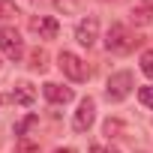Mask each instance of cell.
<instances>
[{
  "label": "cell",
  "instance_id": "14",
  "mask_svg": "<svg viewBox=\"0 0 153 153\" xmlns=\"http://www.w3.org/2000/svg\"><path fill=\"white\" fill-rule=\"evenodd\" d=\"M138 99H141V105L153 108V84H147V87H138Z\"/></svg>",
  "mask_w": 153,
  "mask_h": 153
},
{
  "label": "cell",
  "instance_id": "10",
  "mask_svg": "<svg viewBox=\"0 0 153 153\" xmlns=\"http://www.w3.org/2000/svg\"><path fill=\"white\" fill-rule=\"evenodd\" d=\"M15 21H18V6L9 3V0H0V33L9 30Z\"/></svg>",
  "mask_w": 153,
  "mask_h": 153
},
{
  "label": "cell",
  "instance_id": "6",
  "mask_svg": "<svg viewBox=\"0 0 153 153\" xmlns=\"http://www.w3.org/2000/svg\"><path fill=\"white\" fill-rule=\"evenodd\" d=\"M75 39H78L81 45H93L96 39H99V21L93 18V15H87V18H81L78 24H75Z\"/></svg>",
  "mask_w": 153,
  "mask_h": 153
},
{
  "label": "cell",
  "instance_id": "7",
  "mask_svg": "<svg viewBox=\"0 0 153 153\" xmlns=\"http://www.w3.org/2000/svg\"><path fill=\"white\" fill-rule=\"evenodd\" d=\"M30 30H33L39 39H54V36H57V30H60V24H57L51 15H39V18H33V21H30Z\"/></svg>",
  "mask_w": 153,
  "mask_h": 153
},
{
  "label": "cell",
  "instance_id": "20",
  "mask_svg": "<svg viewBox=\"0 0 153 153\" xmlns=\"http://www.w3.org/2000/svg\"><path fill=\"white\" fill-rule=\"evenodd\" d=\"M0 69H3V63H0Z\"/></svg>",
  "mask_w": 153,
  "mask_h": 153
},
{
  "label": "cell",
  "instance_id": "9",
  "mask_svg": "<svg viewBox=\"0 0 153 153\" xmlns=\"http://www.w3.org/2000/svg\"><path fill=\"white\" fill-rule=\"evenodd\" d=\"M132 21L138 27H144V24L153 21V0H138V3L132 6Z\"/></svg>",
  "mask_w": 153,
  "mask_h": 153
},
{
  "label": "cell",
  "instance_id": "11",
  "mask_svg": "<svg viewBox=\"0 0 153 153\" xmlns=\"http://www.w3.org/2000/svg\"><path fill=\"white\" fill-rule=\"evenodd\" d=\"M15 105H30L33 99H36V90H33V84H27V81H21V84H15L12 87V96H9Z\"/></svg>",
  "mask_w": 153,
  "mask_h": 153
},
{
  "label": "cell",
  "instance_id": "17",
  "mask_svg": "<svg viewBox=\"0 0 153 153\" xmlns=\"http://www.w3.org/2000/svg\"><path fill=\"white\" fill-rule=\"evenodd\" d=\"M54 153H75V150H69V147H66V150H54Z\"/></svg>",
  "mask_w": 153,
  "mask_h": 153
},
{
  "label": "cell",
  "instance_id": "1",
  "mask_svg": "<svg viewBox=\"0 0 153 153\" xmlns=\"http://www.w3.org/2000/svg\"><path fill=\"white\" fill-rule=\"evenodd\" d=\"M138 42H141V39H138L129 27H123V24H111L108 33H105V45H108L111 54H129Z\"/></svg>",
  "mask_w": 153,
  "mask_h": 153
},
{
  "label": "cell",
  "instance_id": "8",
  "mask_svg": "<svg viewBox=\"0 0 153 153\" xmlns=\"http://www.w3.org/2000/svg\"><path fill=\"white\" fill-rule=\"evenodd\" d=\"M42 93H45V99L54 102V105L72 102V87H63V84H57V81H48V84L42 87Z\"/></svg>",
  "mask_w": 153,
  "mask_h": 153
},
{
  "label": "cell",
  "instance_id": "3",
  "mask_svg": "<svg viewBox=\"0 0 153 153\" xmlns=\"http://www.w3.org/2000/svg\"><path fill=\"white\" fill-rule=\"evenodd\" d=\"M132 87H135V78H132V72H114L111 78H108V84H105V96L111 99V102H123L129 93H132Z\"/></svg>",
  "mask_w": 153,
  "mask_h": 153
},
{
  "label": "cell",
  "instance_id": "19",
  "mask_svg": "<svg viewBox=\"0 0 153 153\" xmlns=\"http://www.w3.org/2000/svg\"><path fill=\"white\" fill-rule=\"evenodd\" d=\"M108 153H117V150H108Z\"/></svg>",
  "mask_w": 153,
  "mask_h": 153
},
{
  "label": "cell",
  "instance_id": "15",
  "mask_svg": "<svg viewBox=\"0 0 153 153\" xmlns=\"http://www.w3.org/2000/svg\"><path fill=\"white\" fill-rule=\"evenodd\" d=\"M15 153H39V144H30V141L18 138V144H15Z\"/></svg>",
  "mask_w": 153,
  "mask_h": 153
},
{
  "label": "cell",
  "instance_id": "2",
  "mask_svg": "<svg viewBox=\"0 0 153 153\" xmlns=\"http://www.w3.org/2000/svg\"><path fill=\"white\" fill-rule=\"evenodd\" d=\"M57 66H60V72L66 75V78H72V81H87L90 78V66L78 54H72V51H60L57 54Z\"/></svg>",
  "mask_w": 153,
  "mask_h": 153
},
{
  "label": "cell",
  "instance_id": "5",
  "mask_svg": "<svg viewBox=\"0 0 153 153\" xmlns=\"http://www.w3.org/2000/svg\"><path fill=\"white\" fill-rule=\"evenodd\" d=\"M93 120H96V102L87 96V99L78 102V111H75V117H72V129L75 132H87L93 126Z\"/></svg>",
  "mask_w": 153,
  "mask_h": 153
},
{
  "label": "cell",
  "instance_id": "18",
  "mask_svg": "<svg viewBox=\"0 0 153 153\" xmlns=\"http://www.w3.org/2000/svg\"><path fill=\"white\" fill-rule=\"evenodd\" d=\"M0 105H3V96H0Z\"/></svg>",
  "mask_w": 153,
  "mask_h": 153
},
{
  "label": "cell",
  "instance_id": "12",
  "mask_svg": "<svg viewBox=\"0 0 153 153\" xmlns=\"http://www.w3.org/2000/svg\"><path fill=\"white\" fill-rule=\"evenodd\" d=\"M45 66H48V51L45 48H36L30 54V69L33 72H45Z\"/></svg>",
  "mask_w": 153,
  "mask_h": 153
},
{
  "label": "cell",
  "instance_id": "16",
  "mask_svg": "<svg viewBox=\"0 0 153 153\" xmlns=\"http://www.w3.org/2000/svg\"><path fill=\"white\" fill-rule=\"evenodd\" d=\"M33 123H36V114H30V117H24V120H21V123L15 126V135H21V138H24V132H27V129H30Z\"/></svg>",
  "mask_w": 153,
  "mask_h": 153
},
{
  "label": "cell",
  "instance_id": "4",
  "mask_svg": "<svg viewBox=\"0 0 153 153\" xmlns=\"http://www.w3.org/2000/svg\"><path fill=\"white\" fill-rule=\"evenodd\" d=\"M0 51H3L9 60H15V63L24 57V39L18 36V30H15V27H9V30L0 33Z\"/></svg>",
  "mask_w": 153,
  "mask_h": 153
},
{
  "label": "cell",
  "instance_id": "13",
  "mask_svg": "<svg viewBox=\"0 0 153 153\" xmlns=\"http://www.w3.org/2000/svg\"><path fill=\"white\" fill-rule=\"evenodd\" d=\"M141 72L153 81V51H144V54H141Z\"/></svg>",
  "mask_w": 153,
  "mask_h": 153
}]
</instances>
